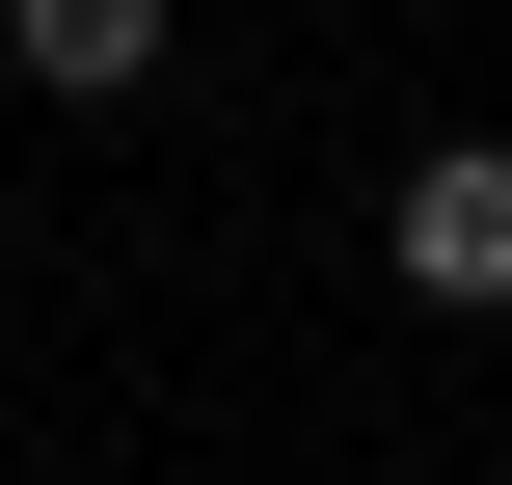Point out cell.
<instances>
[{"mask_svg":"<svg viewBox=\"0 0 512 485\" xmlns=\"http://www.w3.org/2000/svg\"><path fill=\"white\" fill-rule=\"evenodd\" d=\"M378 243H405V297H459V324H486V297H512V135H432V162L378 189Z\"/></svg>","mask_w":512,"mask_h":485,"instance_id":"obj_1","label":"cell"},{"mask_svg":"<svg viewBox=\"0 0 512 485\" xmlns=\"http://www.w3.org/2000/svg\"><path fill=\"white\" fill-rule=\"evenodd\" d=\"M0 54H27V108H135L162 81V0H0Z\"/></svg>","mask_w":512,"mask_h":485,"instance_id":"obj_2","label":"cell"}]
</instances>
